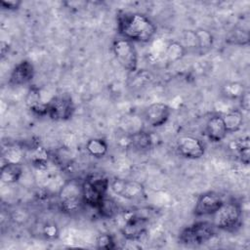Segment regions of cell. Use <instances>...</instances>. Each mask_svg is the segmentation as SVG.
Wrapping results in <instances>:
<instances>
[{"mask_svg": "<svg viewBox=\"0 0 250 250\" xmlns=\"http://www.w3.org/2000/svg\"><path fill=\"white\" fill-rule=\"evenodd\" d=\"M147 227V217L133 213L126 217L123 225L120 228V231L125 239L137 240L146 231Z\"/></svg>", "mask_w": 250, "mask_h": 250, "instance_id": "9", "label": "cell"}, {"mask_svg": "<svg viewBox=\"0 0 250 250\" xmlns=\"http://www.w3.org/2000/svg\"><path fill=\"white\" fill-rule=\"evenodd\" d=\"M112 53L119 64L126 70L134 72L138 68V52L135 44L122 37L115 38L111 44Z\"/></svg>", "mask_w": 250, "mask_h": 250, "instance_id": "6", "label": "cell"}, {"mask_svg": "<svg viewBox=\"0 0 250 250\" xmlns=\"http://www.w3.org/2000/svg\"><path fill=\"white\" fill-rule=\"evenodd\" d=\"M87 152L96 158L104 157L108 150V145L104 139L92 138L86 143Z\"/></svg>", "mask_w": 250, "mask_h": 250, "instance_id": "19", "label": "cell"}, {"mask_svg": "<svg viewBox=\"0 0 250 250\" xmlns=\"http://www.w3.org/2000/svg\"><path fill=\"white\" fill-rule=\"evenodd\" d=\"M239 101H240V104H241V107L243 109H245L246 111H248L249 110V94H248L247 91L241 97V99Z\"/></svg>", "mask_w": 250, "mask_h": 250, "instance_id": "30", "label": "cell"}, {"mask_svg": "<svg viewBox=\"0 0 250 250\" xmlns=\"http://www.w3.org/2000/svg\"><path fill=\"white\" fill-rule=\"evenodd\" d=\"M48 153L44 147L35 146L30 152V161L32 165L38 169L45 168L48 163Z\"/></svg>", "mask_w": 250, "mask_h": 250, "instance_id": "25", "label": "cell"}, {"mask_svg": "<svg viewBox=\"0 0 250 250\" xmlns=\"http://www.w3.org/2000/svg\"><path fill=\"white\" fill-rule=\"evenodd\" d=\"M222 116L228 134L237 132L243 125V114L239 109H229Z\"/></svg>", "mask_w": 250, "mask_h": 250, "instance_id": "18", "label": "cell"}, {"mask_svg": "<svg viewBox=\"0 0 250 250\" xmlns=\"http://www.w3.org/2000/svg\"><path fill=\"white\" fill-rule=\"evenodd\" d=\"M229 148L233 151V153L236 154L238 159L245 165L249 164L250 161V146H249V139L246 138H240L232 140L229 143Z\"/></svg>", "mask_w": 250, "mask_h": 250, "instance_id": "17", "label": "cell"}, {"mask_svg": "<svg viewBox=\"0 0 250 250\" xmlns=\"http://www.w3.org/2000/svg\"><path fill=\"white\" fill-rule=\"evenodd\" d=\"M109 188L115 194L127 200L140 201L146 198L145 187L135 180L115 178L110 181Z\"/></svg>", "mask_w": 250, "mask_h": 250, "instance_id": "8", "label": "cell"}, {"mask_svg": "<svg viewBox=\"0 0 250 250\" xmlns=\"http://www.w3.org/2000/svg\"><path fill=\"white\" fill-rule=\"evenodd\" d=\"M98 214L104 219H111L118 214V205L114 199L111 197L104 196L97 207Z\"/></svg>", "mask_w": 250, "mask_h": 250, "instance_id": "21", "label": "cell"}, {"mask_svg": "<svg viewBox=\"0 0 250 250\" xmlns=\"http://www.w3.org/2000/svg\"><path fill=\"white\" fill-rule=\"evenodd\" d=\"M193 33L195 38L196 49L205 52L210 48H212L214 43V38L210 31L203 28H198L196 30H193Z\"/></svg>", "mask_w": 250, "mask_h": 250, "instance_id": "24", "label": "cell"}, {"mask_svg": "<svg viewBox=\"0 0 250 250\" xmlns=\"http://www.w3.org/2000/svg\"><path fill=\"white\" fill-rule=\"evenodd\" d=\"M96 245L99 249L111 250L116 247L115 240L110 233H101L96 239Z\"/></svg>", "mask_w": 250, "mask_h": 250, "instance_id": "26", "label": "cell"}, {"mask_svg": "<svg viewBox=\"0 0 250 250\" xmlns=\"http://www.w3.org/2000/svg\"><path fill=\"white\" fill-rule=\"evenodd\" d=\"M246 89L244 85L240 82H234V81H229L226 82L222 86V94L227 100H240L241 97L245 94Z\"/></svg>", "mask_w": 250, "mask_h": 250, "instance_id": "20", "label": "cell"}, {"mask_svg": "<svg viewBox=\"0 0 250 250\" xmlns=\"http://www.w3.org/2000/svg\"><path fill=\"white\" fill-rule=\"evenodd\" d=\"M116 24L120 37L133 43L149 42L157 30L156 25L148 17L136 12H118Z\"/></svg>", "mask_w": 250, "mask_h": 250, "instance_id": "1", "label": "cell"}, {"mask_svg": "<svg viewBox=\"0 0 250 250\" xmlns=\"http://www.w3.org/2000/svg\"><path fill=\"white\" fill-rule=\"evenodd\" d=\"M35 69L28 60H21L12 69L8 83L12 86H22L30 83L34 77Z\"/></svg>", "mask_w": 250, "mask_h": 250, "instance_id": "13", "label": "cell"}, {"mask_svg": "<svg viewBox=\"0 0 250 250\" xmlns=\"http://www.w3.org/2000/svg\"><path fill=\"white\" fill-rule=\"evenodd\" d=\"M187 53V49L183 43L179 41H171L167 44L165 49V58L169 62H175L184 58Z\"/></svg>", "mask_w": 250, "mask_h": 250, "instance_id": "23", "label": "cell"}, {"mask_svg": "<svg viewBox=\"0 0 250 250\" xmlns=\"http://www.w3.org/2000/svg\"><path fill=\"white\" fill-rule=\"evenodd\" d=\"M43 234L50 239L57 238L59 235V229L55 224H47L43 227Z\"/></svg>", "mask_w": 250, "mask_h": 250, "instance_id": "28", "label": "cell"}, {"mask_svg": "<svg viewBox=\"0 0 250 250\" xmlns=\"http://www.w3.org/2000/svg\"><path fill=\"white\" fill-rule=\"evenodd\" d=\"M22 2L20 0H1L0 5L2 9L8 10V11H16L21 6Z\"/></svg>", "mask_w": 250, "mask_h": 250, "instance_id": "29", "label": "cell"}, {"mask_svg": "<svg viewBox=\"0 0 250 250\" xmlns=\"http://www.w3.org/2000/svg\"><path fill=\"white\" fill-rule=\"evenodd\" d=\"M224 199L216 191H206L201 193L194 205L193 215L195 217L212 216L223 204Z\"/></svg>", "mask_w": 250, "mask_h": 250, "instance_id": "10", "label": "cell"}, {"mask_svg": "<svg viewBox=\"0 0 250 250\" xmlns=\"http://www.w3.org/2000/svg\"><path fill=\"white\" fill-rule=\"evenodd\" d=\"M26 107L37 116H47V106L48 102L43 100L40 89L32 85L28 88L25 96Z\"/></svg>", "mask_w": 250, "mask_h": 250, "instance_id": "14", "label": "cell"}, {"mask_svg": "<svg viewBox=\"0 0 250 250\" xmlns=\"http://www.w3.org/2000/svg\"><path fill=\"white\" fill-rule=\"evenodd\" d=\"M211 217V223L217 229L231 231L240 224L242 209L240 204L235 200H224L220 208Z\"/></svg>", "mask_w": 250, "mask_h": 250, "instance_id": "3", "label": "cell"}, {"mask_svg": "<svg viewBox=\"0 0 250 250\" xmlns=\"http://www.w3.org/2000/svg\"><path fill=\"white\" fill-rule=\"evenodd\" d=\"M205 135L212 143L222 142L228 135V131L221 114L211 115L205 124Z\"/></svg>", "mask_w": 250, "mask_h": 250, "instance_id": "15", "label": "cell"}, {"mask_svg": "<svg viewBox=\"0 0 250 250\" xmlns=\"http://www.w3.org/2000/svg\"><path fill=\"white\" fill-rule=\"evenodd\" d=\"M171 115V108L164 103H152L144 111V119L150 127L158 128L167 123Z\"/></svg>", "mask_w": 250, "mask_h": 250, "instance_id": "12", "label": "cell"}, {"mask_svg": "<svg viewBox=\"0 0 250 250\" xmlns=\"http://www.w3.org/2000/svg\"><path fill=\"white\" fill-rule=\"evenodd\" d=\"M59 205L64 214L73 215L78 213L85 205L82 197L81 183L74 180L65 183L59 193Z\"/></svg>", "mask_w": 250, "mask_h": 250, "instance_id": "5", "label": "cell"}, {"mask_svg": "<svg viewBox=\"0 0 250 250\" xmlns=\"http://www.w3.org/2000/svg\"><path fill=\"white\" fill-rule=\"evenodd\" d=\"M22 166L20 162H3L1 165V181L11 185L17 183L22 176Z\"/></svg>", "mask_w": 250, "mask_h": 250, "instance_id": "16", "label": "cell"}, {"mask_svg": "<svg viewBox=\"0 0 250 250\" xmlns=\"http://www.w3.org/2000/svg\"><path fill=\"white\" fill-rule=\"evenodd\" d=\"M216 229L211 222H195L181 230L179 241L185 245H202L215 237Z\"/></svg>", "mask_w": 250, "mask_h": 250, "instance_id": "4", "label": "cell"}, {"mask_svg": "<svg viewBox=\"0 0 250 250\" xmlns=\"http://www.w3.org/2000/svg\"><path fill=\"white\" fill-rule=\"evenodd\" d=\"M75 111V104L70 95L58 94L48 102L47 116L55 121H66L71 119Z\"/></svg>", "mask_w": 250, "mask_h": 250, "instance_id": "7", "label": "cell"}, {"mask_svg": "<svg viewBox=\"0 0 250 250\" xmlns=\"http://www.w3.org/2000/svg\"><path fill=\"white\" fill-rule=\"evenodd\" d=\"M229 40L232 44L236 45H247L249 43V34L247 30L237 29L232 31Z\"/></svg>", "mask_w": 250, "mask_h": 250, "instance_id": "27", "label": "cell"}, {"mask_svg": "<svg viewBox=\"0 0 250 250\" xmlns=\"http://www.w3.org/2000/svg\"><path fill=\"white\" fill-rule=\"evenodd\" d=\"M110 181L107 177L100 174L88 175L81 182L82 197L84 204L97 209L100 202L107 195Z\"/></svg>", "mask_w": 250, "mask_h": 250, "instance_id": "2", "label": "cell"}, {"mask_svg": "<svg viewBox=\"0 0 250 250\" xmlns=\"http://www.w3.org/2000/svg\"><path fill=\"white\" fill-rule=\"evenodd\" d=\"M177 152L188 159L201 158L205 153L203 142L193 136H183L178 139L176 144Z\"/></svg>", "mask_w": 250, "mask_h": 250, "instance_id": "11", "label": "cell"}, {"mask_svg": "<svg viewBox=\"0 0 250 250\" xmlns=\"http://www.w3.org/2000/svg\"><path fill=\"white\" fill-rule=\"evenodd\" d=\"M130 144L137 149H148L153 144L152 135L146 131L135 132L130 137Z\"/></svg>", "mask_w": 250, "mask_h": 250, "instance_id": "22", "label": "cell"}]
</instances>
